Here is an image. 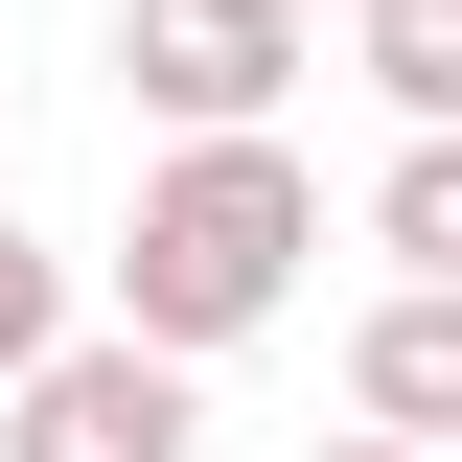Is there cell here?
Returning <instances> with one entry per match:
<instances>
[{
	"label": "cell",
	"instance_id": "6da1fadb",
	"mask_svg": "<svg viewBox=\"0 0 462 462\" xmlns=\"http://www.w3.org/2000/svg\"><path fill=\"white\" fill-rule=\"evenodd\" d=\"M300 254H324L300 139H278V116H208V139H162V162H139V208H116V254H93V300H116L139 346H185V370H231V346L300 300Z\"/></svg>",
	"mask_w": 462,
	"mask_h": 462
},
{
	"label": "cell",
	"instance_id": "7a4b0ae2",
	"mask_svg": "<svg viewBox=\"0 0 462 462\" xmlns=\"http://www.w3.org/2000/svg\"><path fill=\"white\" fill-rule=\"evenodd\" d=\"M0 462H208V370L93 300L47 370H0Z\"/></svg>",
	"mask_w": 462,
	"mask_h": 462
},
{
	"label": "cell",
	"instance_id": "3957f363",
	"mask_svg": "<svg viewBox=\"0 0 462 462\" xmlns=\"http://www.w3.org/2000/svg\"><path fill=\"white\" fill-rule=\"evenodd\" d=\"M300 69H324V23H300V0H116V93L162 116V139H208V116H278Z\"/></svg>",
	"mask_w": 462,
	"mask_h": 462
},
{
	"label": "cell",
	"instance_id": "277c9868",
	"mask_svg": "<svg viewBox=\"0 0 462 462\" xmlns=\"http://www.w3.org/2000/svg\"><path fill=\"white\" fill-rule=\"evenodd\" d=\"M346 416H370V439H439V462H462V278H393L370 324H346Z\"/></svg>",
	"mask_w": 462,
	"mask_h": 462
},
{
	"label": "cell",
	"instance_id": "5b68a950",
	"mask_svg": "<svg viewBox=\"0 0 462 462\" xmlns=\"http://www.w3.org/2000/svg\"><path fill=\"white\" fill-rule=\"evenodd\" d=\"M370 254H393V278H462V116H393V162H370Z\"/></svg>",
	"mask_w": 462,
	"mask_h": 462
},
{
	"label": "cell",
	"instance_id": "8992f818",
	"mask_svg": "<svg viewBox=\"0 0 462 462\" xmlns=\"http://www.w3.org/2000/svg\"><path fill=\"white\" fill-rule=\"evenodd\" d=\"M69 324H93V254H69V231H23V208H0V370H47Z\"/></svg>",
	"mask_w": 462,
	"mask_h": 462
},
{
	"label": "cell",
	"instance_id": "52a82bcc",
	"mask_svg": "<svg viewBox=\"0 0 462 462\" xmlns=\"http://www.w3.org/2000/svg\"><path fill=\"white\" fill-rule=\"evenodd\" d=\"M370 93H393V116H462V0H370Z\"/></svg>",
	"mask_w": 462,
	"mask_h": 462
},
{
	"label": "cell",
	"instance_id": "ba28073f",
	"mask_svg": "<svg viewBox=\"0 0 462 462\" xmlns=\"http://www.w3.org/2000/svg\"><path fill=\"white\" fill-rule=\"evenodd\" d=\"M324 462H439V439H370V416H346V439H324Z\"/></svg>",
	"mask_w": 462,
	"mask_h": 462
}]
</instances>
